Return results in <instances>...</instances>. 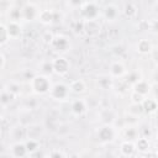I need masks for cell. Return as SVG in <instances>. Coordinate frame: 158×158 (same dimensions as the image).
Returning a JSON list of instances; mask_svg holds the SVG:
<instances>
[{
	"mask_svg": "<svg viewBox=\"0 0 158 158\" xmlns=\"http://www.w3.org/2000/svg\"><path fill=\"white\" fill-rule=\"evenodd\" d=\"M7 32L10 35V38H17L21 35V26L19 21H10L9 25H6Z\"/></svg>",
	"mask_w": 158,
	"mask_h": 158,
	"instance_id": "cell-13",
	"label": "cell"
},
{
	"mask_svg": "<svg viewBox=\"0 0 158 158\" xmlns=\"http://www.w3.org/2000/svg\"><path fill=\"white\" fill-rule=\"evenodd\" d=\"M102 15L106 19V21H111L112 22L118 16V9L115 5H112V4L111 5H107V6H105V9L102 11Z\"/></svg>",
	"mask_w": 158,
	"mask_h": 158,
	"instance_id": "cell-10",
	"label": "cell"
},
{
	"mask_svg": "<svg viewBox=\"0 0 158 158\" xmlns=\"http://www.w3.org/2000/svg\"><path fill=\"white\" fill-rule=\"evenodd\" d=\"M52 64H53V72L59 74V75H64L69 72V68H70V64L68 62L67 58L64 57H57L52 60Z\"/></svg>",
	"mask_w": 158,
	"mask_h": 158,
	"instance_id": "cell-3",
	"label": "cell"
},
{
	"mask_svg": "<svg viewBox=\"0 0 158 158\" xmlns=\"http://www.w3.org/2000/svg\"><path fill=\"white\" fill-rule=\"evenodd\" d=\"M136 48H137V52L138 53H141V54H147V53H149L151 51H152V43L148 41V40H139L138 42H137V46H136Z\"/></svg>",
	"mask_w": 158,
	"mask_h": 158,
	"instance_id": "cell-15",
	"label": "cell"
},
{
	"mask_svg": "<svg viewBox=\"0 0 158 158\" xmlns=\"http://www.w3.org/2000/svg\"><path fill=\"white\" fill-rule=\"evenodd\" d=\"M142 106H143V111L148 112V114H153L156 112V110L158 109V101L156 99H149V98H144L142 101Z\"/></svg>",
	"mask_w": 158,
	"mask_h": 158,
	"instance_id": "cell-12",
	"label": "cell"
},
{
	"mask_svg": "<svg viewBox=\"0 0 158 158\" xmlns=\"http://www.w3.org/2000/svg\"><path fill=\"white\" fill-rule=\"evenodd\" d=\"M127 112L131 115V116H138L141 115L143 111V106H142V102H131L130 106H127Z\"/></svg>",
	"mask_w": 158,
	"mask_h": 158,
	"instance_id": "cell-18",
	"label": "cell"
},
{
	"mask_svg": "<svg viewBox=\"0 0 158 158\" xmlns=\"http://www.w3.org/2000/svg\"><path fill=\"white\" fill-rule=\"evenodd\" d=\"M38 20H40L42 23H51V22L54 20V15H53V12L49 11V10H42V11H40Z\"/></svg>",
	"mask_w": 158,
	"mask_h": 158,
	"instance_id": "cell-19",
	"label": "cell"
},
{
	"mask_svg": "<svg viewBox=\"0 0 158 158\" xmlns=\"http://www.w3.org/2000/svg\"><path fill=\"white\" fill-rule=\"evenodd\" d=\"M51 46L54 48V51L59 52V53H63V52H67L68 48L70 47V43H69V40L65 37V36H54L52 42H51Z\"/></svg>",
	"mask_w": 158,
	"mask_h": 158,
	"instance_id": "cell-5",
	"label": "cell"
},
{
	"mask_svg": "<svg viewBox=\"0 0 158 158\" xmlns=\"http://www.w3.org/2000/svg\"><path fill=\"white\" fill-rule=\"evenodd\" d=\"M15 98H16V96H15L12 93H10L7 89H4L2 93H1V105H2L4 107L7 106Z\"/></svg>",
	"mask_w": 158,
	"mask_h": 158,
	"instance_id": "cell-21",
	"label": "cell"
},
{
	"mask_svg": "<svg viewBox=\"0 0 158 158\" xmlns=\"http://www.w3.org/2000/svg\"><path fill=\"white\" fill-rule=\"evenodd\" d=\"M1 69H4V67H5V54L4 53H1Z\"/></svg>",
	"mask_w": 158,
	"mask_h": 158,
	"instance_id": "cell-30",
	"label": "cell"
},
{
	"mask_svg": "<svg viewBox=\"0 0 158 158\" xmlns=\"http://www.w3.org/2000/svg\"><path fill=\"white\" fill-rule=\"evenodd\" d=\"M86 101L83 99H75L70 105V110L75 116H81L86 111Z\"/></svg>",
	"mask_w": 158,
	"mask_h": 158,
	"instance_id": "cell-8",
	"label": "cell"
},
{
	"mask_svg": "<svg viewBox=\"0 0 158 158\" xmlns=\"http://www.w3.org/2000/svg\"><path fill=\"white\" fill-rule=\"evenodd\" d=\"M153 30H154L156 33H158V20L154 21V23H153Z\"/></svg>",
	"mask_w": 158,
	"mask_h": 158,
	"instance_id": "cell-31",
	"label": "cell"
},
{
	"mask_svg": "<svg viewBox=\"0 0 158 158\" xmlns=\"http://www.w3.org/2000/svg\"><path fill=\"white\" fill-rule=\"evenodd\" d=\"M21 11H22V19L26 21H33L40 16V10H37V7L33 4H27L21 9Z\"/></svg>",
	"mask_w": 158,
	"mask_h": 158,
	"instance_id": "cell-7",
	"label": "cell"
},
{
	"mask_svg": "<svg viewBox=\"0 0 158 158\" xmlns=\"http://www.w3.org/2000/svg\"><path fill=\"white\" fill-rule=\"evenodd\" d=\"M126 78H127V79H126V83H127L128 85H132V86L142 79V77H141V74H139L138 70H132V72H130Z\"/></svg>",
	"mask_w": 158,
	"mask_h": 158,
	"instance_id": "cell-20",
	"label": "cell"
},
{
	"mask_svg": "<svg viewBox=\"0 0 158 158\" xmlns=\"http://www.w3.org/2000/svg\"><path fill=\"white\" fill-rule=\"evenodd\" d=\"M98 137L101 142H111L115 138V130L111 123H105L98 130Z\"/></svg>",
	"mask_w": 158,
	"mask_h": 158,
	"instance_id": "cell-4",
	"label": "cell"
},
{
	"mask_svg": "<svg viewBox=\"0 0 158 158\" xmlns=\"http://www.w3.org/2000/svg\"><path fill=\"white\" fill-rule=\"evenodd\" d=\"M125 73H126V69L122 63L115 62L111 64V67H110V77L111 78H121L122 75H125Z\"/></svg>",
	"mask_w": 158,
	"mask_h": 158,
	"instance_id": "cell-11",
	"label": "cell"
},
{
	"mask_svg": "<svg viewBox=\"0 0 158 158\" xmlns=\"http://www.w3.org/2000/svg\"><path fill=\"white\" fill-rule=\"evenodd\" d=\"M81 15L85 19V21L88 20H96V17L99 16V7L95 2H86L83 7H81Z\"/></svg>",
	"mask_w": 158,
	"mask_h": 158,
	"instance_id": "cell-6",
	"label": "cell"
},
{
	"mask_svg": "<svg viewBox=\"0 0 158 158\" xmlns=\"http://www.w3.org/2000/svg\"><path fill=\"white\" fill-rule=\"evenodd\" d=\"M41 68H42V72L46 73V74L53 72V64H52V62H44Z\"/></svg>",
	"mask_w": 158,
	"mask_h": 158,
	"instance_id": "cell-28",
	"label": "cell"
},
{
	"mask_svg": "<svg viewBox=\"0 0 158 158\" xmlns=\"http://www.w3.org/2000/svg\"><path fill=\"white\" fill-rule=\"evenodd\" d=\"M125 135H126V138H127L128 141H132V139H137V135H138V131H137L135 127H127V130H126Z\"/></svg>",
	"mask_w": 158,
	"mask_h": 158,
	"instance_id": "cell-26",
	"label": "cell"
},
{
	"mask_svg": "<svg viewBox=\"0 0 158 158\" xmlns=\"http://www.w3.org/2000/svg\"><path fill=\"white\" fill-rule=\"evenodd\" d=\"M11 151H12V156L14 157H23L27 154V148H26V144L25 143H15L12 147H11Z\"/></svg>",
	"mask_w": 158,
	"mask_h": 158,
	"instance_id": "cell-17",
	"label": "cell"
},
{
	"mask_svg": "<svg viewBox=\"0 0 158 158\" xmlns=\"http://www.w3.org/2000/svg\"><path fill=\"white\" fill-rule=\"evenodd\" d=\"M9 40H10V35L7 32V27L5 23H1V26H0V43H1V46H4Z\"/></svg>",
	"mask_w": 158,
	"mask_h": 158,
	"instance_id": "cell-22",
	"label": "cell"
},
{
	"mask_svg": "<svg viewBox=\"0 0 158 158\" xmlns=\"http://www.w3.org/2000/svg\"><path fill=\"white\" fill-rule=\"evenodd\" d=\"M123 12H125V15H126L128 19H132V17H135V16L137 15V7H136L133 4L128 2V4H126Z\"/></svg>",
	"mask_w": 158,
	"mask_h": 158,
	"instance_id": "cell-23",
	"label": "cell"
},
{
	"mask_svg": "<svg viewBox=\"0 0 158 158\" xmlns=\"http://www.w3.org/2000/svg\"><path fill=\"white\" fill-rule=\"evenodd\" d=\"M26 148H27V151L31 153V152H35L37 148H38V142H37V139H35V138H28L27 141H26Z\"/></svg>",
	"mask_w": 158,
	"mask_h": 158,
	"instance_id": "cell-25",
	"label": "cell"
},
{
	"mask_svg": "<svg viewBox=\"0 0 158 158\" xmlns=\"http://www.w3.org/2000/svg\"><path fill=\"white\" fill-rule=\"evenodd\" d=\"M156 117H157V120H158V109L156 110Z\"/></svg>",
	"mask_w": 158,
	"mask_h": 158,
	"instance_id": "cell-33",
	"label": "cell"
},
{
	"mask_svg": "<svg viewBox=\"0 0 158 158\" xmlns=\"http://www.w3.org/2000/svg\"><path fill=\"white\" fill-rule=\"evenodd\" d=\"M148 147H149L148 138H146V137L137 138V142H136V148H137V149H139V151H146V149H148Z\"/></svg>",
	"mask_w": 158,
	"mask_h": 158,
	"instance_id": "cell-24",
	"label": "cell"
},
{
	"mask_svg": "<svg viewBox=\"0 0 158 158\" xmlns=\"http://www.w3.org/2000/svg\"><path fill=\"white\" fill-rule=\"evenodd\" d=\"M30 85L33 93L43 95V94H49V90L52 88L51 80L46 75H35L32 79H30Z\"/></svg>",
	"mask_w": 158,
	"mask_h": 158,
	"instance_id": "cell-1",
	"label": "cell"
},
{
	"mask_svg": "<svg viewBox=\"0 0 158 158\" xmlns=\"http://www.w3.org/2000/svg\"><path fill=\"white\" fill-rule=\"evenodd\" d=\"M154 95H156V100L158 101V85H156V89H154Z\"/></svg>",
	"mask_w": 158,
	"mask_h": 158,
	"instance_id": "cell-32",
	"label": "cell"
},
{
	"mask_svg": "<svg viewBox=\"0 0 158 158\" xmlns=\"http://www.w3.org/2000/svg\"><path fill=\"white\" fill-rule=\"evenodd\" d=\"M135 149H136V144L132 142V141H125L121 147H120V151L123 156H132L135 153Z\"/></svg>",
	"mask_w": 158,
	"mask_h": 158,
	"instance_id": "cell-16",
	"label": "cell"
},
{
	"mask_svg": "<svg viewBox=\"0 0 158 158\" xmlns=\"http://www.w3.org/2000/svg\"><path fill=\"white\" fill-rule=\"evenodd\" d=\"M151 89H152L151 84H149L148 81L143 80V79H141L138 83H136V84L133 85V91L138 93L139 95H142V96H144V98H147V95L149 94Z\"/></svg>",
	"mask_w": 158,
	"mask_h": 158,
	"instance_id": "cell-9",
	"label": "cell"
},
{
	"mask_svg": "<svg viewBox=\"0 0 158 158\" xmlns=\"http://www.w3.org/2000/svg\"><path fill=\"white\" fill-rule=\"evenodd\" d=\"M69 93H70L69 85H65L63 83H57V84L52 85V88L49 90L51 98L54 99V100H58V101L67 100L68 96H69Z\"/></svg>",
	"mask_w": 158,
	"mask_h": 158,
	"instance_id": "cell-2",
	"label": "cell"
},
{
	"mask_svg": "<svg viewBox=\"0 0 158 158\" xmlns=\"http://www.w3.org/2000/svg\"><path fill=\"white\" fill-rule=\"evenodd\" d=\"M7 90H9L10 93H12L15 96H16L17 94H20V86H19V85H16L15 83H11V84H9V86H7Z\"/></svg>",
	"mask_w": 158,
	"mask_h": 158,
	"instance_id": "cell-29",
	"label": "cell"
},
{
	"mask_svg": "<svg viewBox=\"0 0 158 158\" xmlns=\"http://www.w3.org/2000/svg\"><path fill=\"white\" fill-rule=\"evenodd\" d=\"M99 85L102 89H109V86H111V77H102L99 79Z\"/></svg>",
	"mask_w": 158,
	"mask_h": 158,
	"instance_id": "cell-27",
	"label": "cell"
},
{
	"mask_svg": "<svg viewBox=\"0 0 158 158\" xmlns=\"http://www.w3.org/2000/svg\"><path fill=\"white\" fill-rule=\"evenodd\" d=\"M69 89H70V91H73L75 94H80V93L85 91L86 84H85V81L83 79H77V80H73L69 84Z\"/></svg>",
	"mask_w": 158,
	"mask_h": 158,
	"instance_id": "cell-14",
	"label": "cell"
}]
</instances>
